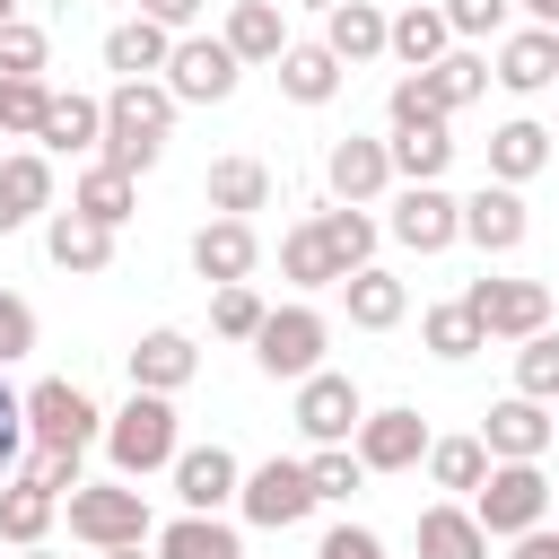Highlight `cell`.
Here are the masks:
<instances>
[{
    "instance_id": "6da1fadb",
    "label": "cell",
    "mask_w": 559,
    "mask_h": 559,
    "mask_svg": "<svg viewBox=\"0 0 559 559\" xmlns=\"http://www.w3.org/2000/svg\"><path fill=\"white\" fill-rule=\"evenodd\" d=\"M166 131H175V96H166V79H114L96 157H105V166H122V175H148V166H157V148H166Z\"/></svg>"
},
{
    "instance_id": "7a4b0ae2",
    "label": "cell",
    "mask_w": 559,
    "mask_h": 559,
    "mask_svg": "<svg viewBox=\"0 0 559 559\" xmlns=\"http://www.w3.org/2000/svg\"><path fill=\"white\" fill-rule=\"evenodd\" d=\"M175 445H183V428H175V393H140V384H131V402L105 419V454H114V472H122V480H148V472L175 463Z\"/></svg>"
},
{
    "instance_id": "3957f363",
    "label": "cell",
    "mask_w": 559,
    "mask_h": 559,
    "mask_svg": "<svg viewBox=\"0 0 559 559\" xmlns=\"http://www.w3.org/2000/svg\"><path fill=\"white\" fill-rule=\"evenodd\" d=\"M70 533H79L87 550L148 542V533H157V524H148V489H131L122 472H114V480H79V489H70Z\"/></svg>"
},
{
    "instance_id": "277c9868",
    "label": "cell",
    "mask_w": 559,
    "mask_h": 559,
    "mask_svg": "<svg viewBox=\"0 0 559 559\" xmlns=\"http://www.w3.org/2000/svg\"><path fill=\"white\" fill-rule=\"evenodd\" d=\"M472 515H480V533H489V542L533 533V524L550 515V480H542V463H489V472H480V489H472Z\"/></svg>"
},
{
    "instance_id": "5b68a950",
    "label": "cell",
    "mask_w": 559,
    "mask_h": 559,
    "mask_svg": "<svg viewBox=\"0 0 559 559\" xmlns=\"http://www.w3.org/2000/svg\"><path fill=\"white\" fill-rule=\"evenodd\" d=\"M105 437V411L70 384V376H44L26 384V445H61V454H87Z\"/></svg>"
},
{
    "instance_id": "8992f818",
    "label": "cell",
    "mask_w": 559,
    "mask_h": 559,
    "mask_svg": "<svg viewBox=\"0 0 559 559\" xmlns=\"http://www.w3.org/2000/svg\"><path fill=\"white\" fill-rule=\"evenodd\" d=\"M323 341H332V323H323L314 306H271L262 332H253V367L280 376V384H297V376L323 367Z\"/></svg>"
},
{
    "instance_id": "52a82bcc",
    "label": "cell",
    "mask_w": 559,
    "mask_h": 559,
    "mask_svg": "<svg viewBox=\"0 0 559 559\" xmlns=\"http://www.w3.org/2000/svg\"><path fill=\"white\" fill-rule=\"evenodd\" d=\"M236 507H245V524H262V533H288V524H306V515H314L323 498H314L306 463L271 454V463H253V472L236 480Z\"/></svg>"
},
{
    "instance_id": "ba28073f",
    "label": "cell",
    "mask_w": 559,
    "mask_h": 559,
    "mask_svg": "<svg viewBox=\"0 0 559 559\" xmlns=\"http://www.w3.org/2000/svg\"><path fill=\"white\" fill-rule=\"evenodd\" d=\"M236 79H245V61L218 35H175V52H166V96L175 105H227Z\"/></svg>"
},
{
    "instance_id": "9c48e42d",
    "label": "cell",
    "mask_w": 559,
    "mask_h": 559,
    "mask_svg": "<svg viewBox=\"0 0 559 559\" xmlns=\"http://www.w3.org/2000/svg\"><path fill=\"white\" fill-rule=\"evenodd\" d=\"M384 227H393V245H411V253H445V245H463V201H454L445 183H402Z\"/></svg>"
},
{
    "instance_id": "30bf717a",
    "label": "cell",
    "mask_w": 559,
    "mask_h": 559,
    "mask_svg": "<svg viewBox=\"0 0 559 559\" xmlns=\"http://www.w3.org/2000/svg\"><path fill=\"white\" fill-rule=\"evenodd\" d=\"M463 306L480 314L489 341H533V332L550 323V288H542V280H472Z\"/></svg>"
},
{
    "instance_id": "8fae6325",
    "label": "cell",
    "mask_w": 559,
    "mask_h": 559,
    "mask_svg": "<svg viewBox=\"0 0 559 559\" xmlns=\"http://www.w3.org/2000/svg\"><path fill=\"white\" fill-rule=\"evenodd\" d=\"M358 419H367V402H358L349 376H332V367L297 376V428H306V445H349Z\"/></svg>"
},
{
    "instance_id": "7c38bea8",
    "label": "cell",
    "mask_w": 559,
    "mask_h": 559,
    "mask_svg": "<svg viewBox=\"0 0 559 559\" xmlns=\"http://www.w3.org/2000/svg\"><path fill=\"white\" fill-rule=\"evenodd\" d=\"M349 454H358L367 472H411V463L428 454V419H419L411 402H393V411H367V419L349 428Z\"/></svg>"
},
{
    "instance_id": "4fadbf2b",
    "label": "cell",
    "mask_w": 559,
    "mask_h": 559,
    "mask_svg": "<svg viewBox=\"0 0 559 559\" xmlns=\"http://www.w3.org/2000/svg\"><path fill=\"white\" fill-rule=\"evenodd\" d=\"M480 445H489V463H542V454H550V402H533V393L489 402Z\"/></svg>"
},
{
    "instance_id": "5bb4252c",
    "label": "cell",
    "mask_w": 559,
    "mask_h": 559,
    "mask_svg": "<svg viewBox=\"0 0 559 559\" xmlns=\"http://www.w3.org/2000/svg\"><path fill=\"white\" fill-rule=\"evenodd\" d=\"M175 498H183V515H218V507H236V480H245V463L227 454V445H175Z\"/></svg>"
},
{
    "instance_id": "9a60e30c",
    "label": "cell",
    "mask_w": 559,
    "mask_h": 559,
    "mask_svg": "<svg viewBox=\"0 0 559 559\" xmlns=\"http://www.w3.org/2000/svg\"><path fill=\"white\" fill-rule=\"evenodd\" d=\"M524 236H533V210H524L515 183H480V192L463 201V245H480V253H515Z\"/></svg>"
},
{
    "instance_id": "2e32d148",
    "label": "cell",
    "mask_w": 559,
    "mask_h": 559,
    "mask_svg": "<svg viewBox=\"0 0 559 559\" xmlns=\"http://www.w3.org/2000/svg\"><path fill=\"white\" fill-rule=\"evenodd\" d=\"M192 376H201V341H192V332L157 323V332L131 341V384H140V393H183Z\"/></svg>"
},
{
    "instance_id": "e0dca14e",
    "label": "cell",
    "mask_w": 559,
    "mask_h": 559,
    "mask_svg": "<svg viewBox=\"0 0 559 559\" xmlns=\"http://www.w3.org/2000/svg\"><path fill=\"white\" fill-rule=\"evenodd\" d=\"M323 183H332V201H358V210H367V201L393 183L384 140H358V131H349V140H332V148H323Z\"/></svg>"
},
{
    "instance_id": "ac0fdd59",
    "label": "cell",
    "mask_w": 559,
    "mask_h": 559,
    "mask_svg": "<svg viewBox=\"0 0 559 559\" xmlns=\"http://www.w3.org/2000/svg\"><path fill=\"white\" fill-rule=\"evenodd\" d=\"M253 262H262V236H253V218H210V227L192 236V271H201L210 288H227V280H253Z\"/></svg>"
},
{
    "instance_id": "d6986e66",
    "label": "cell",
    "mask_w": 559,
    "mask_h": 559,
    "mask_svg": "<svg viewBox=\"0 0 559 559\" xmlns=\"http://www.w3.org/2000/svg\"><path fill=\"white\" fill-rule=\"evenodd\" d=\"M44 210H52V157H44V148H17V157H0V236L35 227Z\"/></svg>"
},
{
    "instance_id": "ffe728a7",
    "label": "cell",
    "mask_w": 559,
    "mask_h": 559,
    "mask_svg": "<svg viewBox=\"0 0 559 559\" xmlns=\"http://www.w3.org/2000/svg\"><path fill=\"white\" fill-rule=\"evenodd\" d=\"M96 140H105V96L52 87V105H44V122H35V148H52V157H79V148H96Z\"/></svg>"
},
{
    "instance_id": "44dd1931",
    "label": "cell",
    "mask_w": 559,
    "mask_h": 559,
    "mask_svg": "<svg viewBox=\"0 0 559 559\" xmlns=\"http://www.w3.org/2000/svg\"><path fill=\"white\" fill-rule=\"evenodd\" d=\"M384 52H393L402 70H428V61H445V52H454V26H445V9H437V0H411L402 17H384Z\"/></svg>"
},
{
    "instance_id": "7402d4cb",
    "label": "cell",
    "mask_w": 559,
    "mask_h": 559,
    "mask_svg": "<svg viewBox=\"0 0 559 559\" xmlns=\"http://www.w3.org/2000/svg\"><path fill=\"white\" fill-rule=\"evenodd\" d=\"M218 44L253 70V61H280L288 52V17H280V0H236L227 9V26H218Z\"/></svg>"
},
{
    "instance_id": "603a6c76",
    "label": "cell",
    "mask_w": 559,
    "mask_h": 559,
    "mask_svg": "<svg viewBox=\"0 0 559 559\" xmlns=\"http://www.w3.org/2000/svg\"><path fill=\"white\" fill-rule=\"evenodd\" d=\"M489 79H498V87H515V96H542V87L559 79V35H550V26H524V35H507Z\"/></svg>"
},
{
    "instance_id": "cb8c5ba5",
    "label": "cell",
    "mask_w": 559,
    "mask_h": 559,
    "mask_svg": "<svg viewBox=\"0 0 559 559\" xmlns=\"http://www.w3.org/2000/svg\"><path fill=\"white\" fill-rule=\"evenodd\" d=\"M341 306H349V323H358V332H393V323L411 314V288H402L393 271H376V262H358V271L341 280Z\"/></svg>"
},
{
    "instance_id": "d4e9b609",
    "label": "cell",
    "mask_w": 559,
    "mask_h": 559,
    "mask_svg": "<svg viewBox=\"0 0 559 559\" xmlns=\"http://www.w3.org/2000/svg\"><path fill=\"white\" fill-rule=\"evenodd\" d=\"M323 44H332L341 70L376 61V52H384V9H376V0H332V9H323Z\"/></svg>"
},
{
    "instance_id": "484cf974",
    "label": "cell",
    "mask_w": 559,
    "mask_h": 559,
    "mask_svg": "<svg viewBox=\"0 0 559 559\" xmlns=\"http://www.w3.org/2000/svg\"><path fill=\"white\" fill-rule=\"evenodd\" d=\"M542 166H550V131H542V122H524V114H515V122H498V131H489V183H515V192H524Z\"/></svg>"
},
{
    "instance_id": "4316f807",
    "label": "cell",
    "mask_w": 559,
    "mask_h": 559,
    "mask_svg": "<svg viewBox=\"0 0 559 559\" xmlns=\"http://www.w3.org/2000/svg\"><path fill=\"white\" fill-rule=\"evenodd\" d=\"M271 70H280V96H288V105H332V96H341V61H332V44H288Z\"/></svg>"
},
{
    "instance_id": "83f0119b",
    "label": "cell",
    "mask_w": 559,
    "mask_h": 559,
    "mask_svg": "<svg viewBox=\"0 0 559 559\" xmlns=\"http://www.w3.org/2000/svg\"><path fill=\"white\" fill-rule=\"evenodd\" d=\"M70 210H79V218H96V227H122V218L140 210V175H122V166H105V157H96V166L70 183Z\"/></svg>"
},
{
    "instance_id": "f1b7e54d",
    "label": "cell",
    "mask_w": 559,
    "mask_h": 559,
    "mask_svg": "<svg viewBox=\"0 0 559 559\" xmlns=\"http://www.w3.org/2000/svg\"><path fill=\"white\" fill-rule=\"evenodd\" d=\"M44 253L61 262V271H105L114 262V227H96V218H79V210H52V227H44Z\"/></svg>"
},
{
    "instance_id": "f546056e",
    "label": "cell",
    "mask_w": 559,
    "mask_h": 559,
    "mask_svg": "<svg viewBox=\"0 0 559 559\" xmlns=\"http://www.w3.org/2000/svg\"><path fill=\"white\" fill-rule=\"evenodd\" d=\"M52 515H61V498H52L44 480H26V472H17V480H0V542H9V550L44 542V533H52Z\"/></svg>"
},
{
    "instance_id": "4dcf8cb0",
    "label": "cell",
    "mask_w": 559,
    "mask_h": 559,
    "mask_svg": "<svg viewBox=\"0 0 559 559\" xmlns=\"http://www.w3.org/2000/svg\"><path fill=\"white\" fill-rule=\"evenodd\" d=\"M166 52H175V35H166L157 17H122V26L105 35V70H122V79H157Z\"/></svg>"
},
{
    "instance_id": "1f68e13d",
    "label": "cell",
    "mask_w": 559,
    "mask_h": 559,
    "mask_svg": "<svg viewBox=\"0 0 559 559\" xmlns=\"http://www.w3.org/2000/svg\"><path fill=\"white\" fill-rule=\"evenodd\" d=\"M201 192H210V210H218V218H253V210L271 201V166H262V157H218Z\"/></svg>"
},
{
    "instance_id": "d6a6232c",
    "label": "cell",
    "mask_w": 559,
    "mask_h": 559,
    "mask_svg": "<svg viewBox=\"0 0 559 559\" xmlns=\"http://www.w3.org/2000/svg\"><path fill=\"white\" fill-rule=\"evenodd\" d=\"M419 559H489V533L472 507H419Z\"/></svg>"
},
{
    "instance_id": "836d02e7",
    "label": "cell",
    "mask_w": 559,
    "mask_h": 559,
    "mask_svg": "<svg viewBox=\"0 0 559 559\" xmlns=\"http://www.w3.org/2000/svg\"><path fill=\"white\" fill-rule=\"evenodd\" d=\"M384 157H393V175H402V183H437V175L454 166V131H445V122L393 131V140H384Z\"/></svg>"
},
{
    "instance_id": "e575fe53",
    "label": "cell",
    "mask_w": 559,
    "mask_h": 559,
    "mask_svg": "<svg viewBox=\"0 0 559 559\" xmlns=\"http://www.w3.org/2000/svg\"><path fill=\"white\" fill-rule=\"evenodd\" d=\"M314 236H323V253L341 262V280H349L358 262H376V218H367L358 201H332V210H314Z\"/></svg>"
},
{
    "instance_id": "d590c367",
    "label": "cell",
    "mask_w": 559,
    "mask_h": 559,
    "mask_svg": "<svg viewBox=\"0 0 559 559\" xmlns=\"http://www.w3.org/2000/svg\"><path fill=\"white\" fill-rule=\"evenodd\" d=\"M419 341H428V358H472V349H489V332H480V314L463 306V297H445V306H428L419 314Z\"/></svg>"
},
{
    "instance_id": "8d00e7d4",
    "label": "cell",
    "mask_w": 559,
    "mask_h": 559,
    "mask_svg": "<svg viewBox=\"0 0 559 559\" xmlns=\"http://www.w3.org/2000/svg\"><path fill=\"white\" fill-rule=\"evenodd\" d=\"M280 280H288V288H341V262L323 253L314 218H297V227L280 236Z\"/></svg>"
},
{
    "instance_id": "74e56055",
    "label": "cell",
    "mask_w": 559,
    "mask_h": 559,
    "mask_svg": "<svg viewBox=\"0 0 559 559\" xmlns=\"http://www.w3.org/2000/svg\"><path fill=\"white\" fill-rule=\"evenodd\" d=\"M157 559H245V542L218 524V515H175L157 533Z\"/></svg>"
},
{
    "instance_id": "f35d334b",
    "label": "cell",
    "mask_w": 559,
    "mask_h": 559,
    "mask_svg": "<svg viewBox=\"0 0 559 559\" xmlns=\"http://www.w3.org/2000/svg\"><path fill=\"white\" fill-rule=\"evenodd\" d=\"M419 79L437 87V105H445V114H463V105H472V96L489 87V52H472V44H454V52H445V61H428Z\"/></svg>"
},
{
    "instance_id": "ab89813d",
    "label": "cell",
    "mask_w": 559,
    "mask_h": 559,
    "mask_svg": "<svg viewBox=\"0 0 559 559\" xmlns=\"http://www.w3.org/2000/svg\"><path fill=\"white\" fill-rule=\"evenodd\" d=\"M428 480L437 489H480V472H489V445L480 437H428Z\"/></svg>"
},
{
    "instance_id": "60d3db41",
    "label": "cell",
    "mask_w": 559,
    "mask_h": 559,
    "mask_svg": "<svg viewBox=\"0 0 559 559\" xmlns=\"http://www.w3.org/2000/svg\"><path fill=\"white\" fill-rule=\"evenodd\" d=\"M515 393L559 402V332H550V323H542L533 341H515Z\"/></svg>"
},
{
    "instance_id": "b9f144b4",
    "label": "cell",
    "mask_w": 559,
    "mask_h": 559,
    "mask_svg": "<svg viewBox=\"0 0 559 559\" xmlns=\"http://www.w3.org/2000/svg\"><path fill=\"white\" fill-rule=\"evenodd\" d=\"M262 314H271V306L253 297V280H227V288L210 297V332H218V341H253V332H262Z\"/></svg>"
},
{
    "instance_id": "7bdbcfd3",
    "label": "cell",
    "mask_w": 559,
    "mask_h": 559,
    "mask_svg": "<svg viewBox=\"0 0 559 559\" xmlns=\"http://www.w3.org/2000/svg\"><path fill=\"white\" fill-rule=\"evenodd\" d=\"M44 61H52V35L35 17H9L0 26V79H44Z\"/></svg>"
},
{
    "instance_id": "ee69618b",
    "label": "cell",
    "mask_w": 559,
    "mask_h": 559,
    "mask_svg": "<svg viewBox=\"0 0 559 559\" xmlns=\"http://www.w3.org/2000/svg\"><path fill=\"white\" fill-rule=\"evenodd\" d=\"M384 122H393V131H419V122H454V114L437 105V87H428L419 70H402V79H393V96H384Z\"/></svg>"
},
{
    "instance_id": "f6af8a7d",
    "label": "cell",
    "mask_w": 559,
    "mask_h": 559,
    "mask_svg": "<svg viewBox=\"0 0 559 559\" xmlns=\"http://www.w3.org/2000/svg\"><path fill=\"white\" fill-rule=\"evenodd\" d=\"M44 105H52V87H44V79H0V131H9V140H35Z\"/></svg>"
},
{
    "instance_id": "bcb514c9",
    "label": "cell",
    "mask_w": 559,
    "mask_h": 559,
    "mask_svg": "<svg viewBox=\"0 0 559 559\" xmlns=\"http://www.w3.org/2000/svg\"><path fill=\"white\" fill-rule=\"evenodd\" d=\"M306 480H314V498H349V489L367 480V463H358L349 445H314V454H306Z\"/></svg>"
},
{
    "instance_id": "7dc6e473",
    "label": "cell",
    "mask_w": 559,
    "mask_h": 559,
    "mask_svg": "<svg viewBox=\"0 0 559 559\" xmlns=\"http://www.w3.org/2000/svg\"><path fill=\"white\" fill-rule=\"evenodd\" d=\"M437 9H445L454 44H480V35H498V26H507V9H515V0H437Z\"/></svg>"
},
{
    "instance_id": "c3c4849f",
    "label": "cell",
    "mask_w": 559,
    "mask_h": 559,
    "mask_svg": "<svg viewBox=\"0 0 559 559\" xmlns=\"http://www.w3.org/2000/svg\"><path fill=\"white\" fill-rule=\"evenodd\" d=\"M26 349H35V306H26L17 288H0V367L26 358Z\"/></svg>"
},
{
    "instance_id": "681fc988",
    "label": "cell",
    "mask_w": 559,
    "mask_h": 559,
    "mask_svg": "<svg viewBox=\"0 0 559 559\" xmlns=\"http://www.w3.org/2000/svg\"><path fill=\"white\" fill-rule=\"evenodd\" d=\"M17 472H26V480H44L52 498H70V489H79V454H61V445H35Z\"/></svg>"
},
{
    "instance_id": "f907efd6",
    "label": "cell",
    "mask_w": 559,
    "mask_h": 559,
    "mask_svg": "<svg viewBox=\"0 0 559 559\" xmlns=\"http://www.w3.org/2000/svg\"><path fill=\"white\" fill-rule=\"evenodd\" d=\"M17 463H26V393L0 384V472H17Z\"/></svg>"
},
{
    "instance_id": "816d5d0a",
    "label": "cell",
    "mask_w": 559,
    "mask_h": 559,
    "mask_svg": "<svg viewBox=\"0 0 559 559\" xmlns=\"http://www.w3.org/2000/svg\"><path fill=\"white\" fill-rule=\"evenodd\" d=\"M314 559H384V542H376L367 524H332V533L314 542Z\"/></svg>"
},
{
    "instance_id": "f5cc1de1",
    "label": "cell",
    "mask_w": 559,
    "mask_h": 559,
    "mask_svg": "<svg viewBox=\"0 0 559 559\" xmlns=\"http://www.w3.org/2000/svg\"><path fill=\"white\" fill-rule=\"evenodd\" d=\"M201 9H210V0H140V17H157L166 35H183V26L201 17Z\"/></svg>"
},
{
    "instance_id": "db71d44e",
    "label": "cell",
    "mask_w": 559,
    "mask_h": 559,
    "mask_svg": "<svg viewBox=\"0 0 559 559\" xmlns=\"http://www.w3.org/2000/svg\"><path fill=\"white\" fill-rule=\"evenodd\" d=\"M507 559H559V524L542 515L533 533H515V550H507Z\"/></svg>"
},
{
    "instance_id": "11a10c76",
    "label": "cell",
    "mask_w": 559,
    "mask_h": 559,
    "mask_svg": "<svg viewBox=\"0 0 559 559\" xmlns=\"http://www.w3.org/2000/svg\"><path fill=\"white\" fill-rule=\"evenodd\" d=\"M515 9H524L533 26H550V35H559V0H515Z\"/></svg>"
},
{
    "instance_id": "9f6ffc18",
    "label": "cell",
    "mask_w": 559,
    "mask_h": 559,
    "mask_svg": "<svg viewBox=\"0 0 559 559\" xmlns=\"http://www.w3.org/2000/svg\"><path fill=\"white\" fill-rule=\"evenodd\" d=\"M96 559H148V542H122V550H96Z\"/></svg>"
},
{
    "instance_id": "6f0895ef",
    "label": "cell",
    "mask_w": 559,
    "mask_h": 559,
    "mask_svg": "<svg viewBox=\"0 0 559 559\" xmlns=\"http://www.w3.org/2000/svg\"><path fill=\"white\" fill-rule=\"evenodd\" d=\"M17 559H52V550H44V542H26V550H17Z\"/></svg>"
},
{
    "instance_id": "680465c9",
    "label": "cell",
    "mask_w": 559,
    "mask_h": 559,
    "mask_svg": "<svg viewBox=\"0 0 559 559\" xmlns=\"http://www.w3.org/2000/svg\"><path fill=\"white\" fill-rule=\"evenodd\" d=\"M9 17H17V0H0V26H9Z\"/></svg>"
},
{
    "instance_id": "91938a15",
    "label": "cell",
    "mask_w": 559,
    "mask_h": 559,
    "mask_svg": "<svg viewBox=\"0 0 559 559\" xmlns=\"http://www.w3.org/2000/svg\"><path fill=\"white\" fill-rule=\"evenodd\" d=\"M550 157H559V131H550Z\"/></svg>"
},
{
    "instance_id": "94428289",
    "label": "cell",
    "mask_w": 559,
    "mask_h": 559,
    "mask_svg": "<svg viewBox=\"0 0 559 559\" xmlns=\"http://www.w3.org/2000/svg\"><path fill=\"white\" fill-rule=\"evenodd\" d=\"M306 9H332V0H306Z\"/></svg>"
},
{
    "instance_id": "6125c7cd",
    "label": "cell",
    "mask_w": 559,
    "mask_h": 559,
    "mask_svg": "<svg viewBox=\"0 0 559 559\" xmlns=\"http://www.w3.org/2000/svg\"><path fill=\"white\" fill-rule=\"evenodd\" d=\"M550 507H559V489H550Z\"/></svg>"
},
{
    "instance_id": "be15d7a7",
    "label": "cell",
    "mask_w": 559,
    "mask_h": 559,
    "mask_svg": "<svg viewBox=\"0 0 559 559\" xmlns=\"http://www.w3.org/2000/svg\"><path fill=\"white\" fill-rule=\"evenodd\" d=\"M550 437H559V419H550Z\"/></svg>"
}]
</instances>
